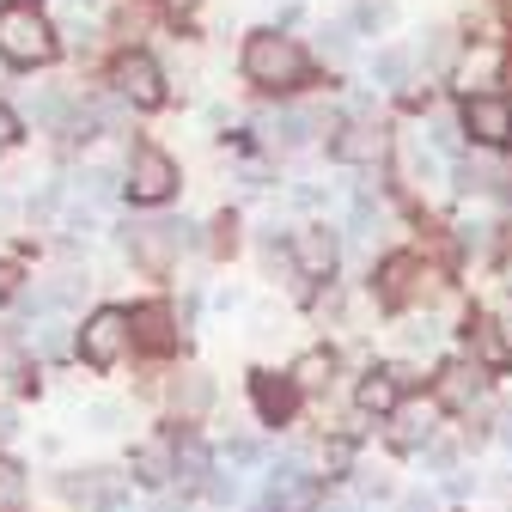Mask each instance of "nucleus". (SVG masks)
Masks as SVG:
<instances>
[{"label": "nucleus", "instance_id": "1", "mask_svg": "<svg viewBox=\"0 0 512 512\" xmlns=\"http://www.w3.org/2000/svg\"><path fill=\"white\" fill-rule=\"evenodd\" d=\"M244 80L263 86V92H299V86L311 80V61H305V49H299L293 37L256 31V37L244 43Z\"/></svg>", "mask_w": 512, "mask_h": 512}, {"label": "nucleus", "instance_id": "2", "mask_svg": "<svg viewBox=\"0 0 512 512\" xmlns=\"http://www.w3.org/2000/svg\"><path fill=\"white\" fill-rule=\"evenodd\" d=\"M0 55L19 61V68H43V61H55V25L31 7V0L0 7Z\"/></svg>", "mask_w": 512, "mask_h": 512}, {"label": "nucleus", "instance_id": "3", "mask_svg": "<svg viewBox=\"0 0 512 512\" xmlns=\"http://www.w3.org/2000/svg\"><path fill=\"white\" fill-rule=\"evenodd\" d=\"M171 196H177V159L159 147H135V159H128V202L159 208Z\"/></svg>", "mask_w": 512, "mask_h": 512}, {"label": "nucleus", "instance_id": "4", "mask_svg": "<svg viewBox=\"0 0 512 512\" xmlns=\"http://www.w3.org/2000/svg\"><path fill=\"white\" fill-rule=\"evenodd\" d=\"M128 354V311H116V305H98L86 324H80V360L86 366H116Z\"/></svg>", "mask_w": 512, "mask_h": 512}, {"label": "nucleus", "instance_id": "5", "mask_svg": "<svg viewBox=\"0 0 512 512\" xmlns=\"http://www.w3.org/2000/svg\"><path fill=\"white\" fill-rule=\"evenodd\" d=\"M116 92L135 104V110H159L165 104V74H159V61L141 55V49H128L116 61Z\"/></svg>", "mask_w": 512, "mask_h": 512}, {"label": "nucleus", "instance_id": "6", "mask_svg": "<svg viewBox=\"0 0 512 512\" xmlns=\"http://www.w3.org/2000/svg\"><path fill=\"white\" fill-rule=\"evenodd\" d=\"M61 494H68L80 512H128V506H122V500H128V482H122L116 470H80V476L61 482Z\"/></svg>", "mask_w": 512, "mask_h": 512}, {"label": "nucleus", "instance_id": "7", "mask_svg": "<svg viewBox=\"0 0 512 512\" xmlns=\"http://www.w3.org/2000/svg\"><path fill=\"white\" fill-rule=\"evenodd\" d=\"M464 128L476 147H506L512 141V104L494 98V92H470L464 98Z\"/></svg>", "mask_w": 512, "mask_h": 512}, {"label": "nucleus", "instance_id": "8", "mask_svg": "<svg viewBox=\"0 0 512 512\" xmlns=\"http://www.w3.org/2000/svg\"><path fill=\"white\" fill-rule=\"evenodd\" d=\"M250 403H256V415H263L269 427H287L293 409H299V384L287 372H250Z\"/></svg>", "mask_w": 512, "mask_h": 512}, {"label": "nucleus", "instance_id": "9", "mask_svg": "<svg viewBox=\"0 0 512 512\" xmlns=\"http://www.w3.org/2000/svg\"><path fill=\"white\" fill-rule=\"evenodd\" d=\"M421 275H427V269L415 263V256H384V269H378V281H372V287H378V305H384V311H403L415 293H427Z\"/></svg>", "mask_w": 512, "mask_h": 512}, {"label": "nucleus", "instance_id": "10", "mask_svg": "<svg viewBox=\"0 0 512 512\" xmlns=\"http://www.w3.org/2000/svg\"><path fill=\"white\" fill-rule=\"evenodd\" d=\"M287 250H293L299 275H330V269H336V232H330V226H299Z\"/></svg>", "mask_w": 512, "mask_h": 512}, {"label": "nucleus", "instance_id": "11", "mask_svg": "<svg viewBox=\"0 0 512 512\" xmlns=\"http://www.w3.org/2000/svg\"><path fill=\"white\" fill-rule=\"evenodd\" d=\"M354 403H360V415H372V421L397 415V403H403V378H397L391 366L366 372V378H360V391H354Z\"/></svg>", "mask_w": 512, "mask_h": 512}, {"label": "nucleus", "instance_id": "12", "mask_svg": "<svg viewBox=\"0 0 512 512\" xmlns=\"http://www.w3.org/2000/svg\"><path fill=\"white\" fill-rule=\"evenodd\" d=\"M128 250H135V263H141V269L165 275V269H171L177 238H171V226H165V220H153V226H128Z\"/></svg>", "mask_w": 512, "mask_h": 512}, {"label": "nucleus", "instance_id": "13", "mask_svg": "<svg viewBox=\"0 0 512 512\" xmlns=\"http://www.w3.org/2000/svg\"><path fill=\"white\" fill-rule=\"evenodd\" d=\"M128 342H141L147 354H165V348L177 342L171 311H165V305H135V311H128Z\"/></svg>", "mask_w": 512, "mask_h": 512}, {"label": "nucleus", "instance_id": "14", "mask_svg": "<svg viewBox=\"0 0 512 512\" xmlns=\"http://www.w3.org/2000/svg\"><path fill=\"white\" fill-rule=\"evenodd\" d=\"M330 153H336V159H348V165H372V159L384 153V128H378V122H354V128H336Z\"/></svg>", "mask_w": 512, "mask_h": 512}, {"label": "nucleus", "instance_id": "15", "mask_svg": "<svg viewBox=\"0 0 512 512\" xmlns=\"http://www.w3.org/2000/svg\"><path fill=\"white\" fill-rule=\"evenodd\" d=\"M476 397H482V372L476 366H445L439 372V403L452 409V415H464Z\"/></svg>", "mask_w": 512, "mask_h": 512}, {"label": "nucleus", "instance_id": "16", "mask_svg": "<svg viewBox=\"0 0 512 512\" xmlns=\"http://www.w3.org/2000/svg\"><path fill=\"white\" fill-rule=\"evenodd\" d=\"M476 354H482V366L488 372H506L512 366V336H506V324H500V317H476Z\"/></svg>", "mask_w": 512, "mask_h": 512}, {"label": "nucleus", "instance_id": "17", "mask_svg": "<svg viewBox=\"0 0 512 512\" xmlns=\"http://www.w3.org/2000/svg\"><path fill=\"white\" fill-rule=\"evenodd\" d=\"M171 470H177V458H171V439H153V445H141V452H135V476H141V482H153V488H159Z\"/></svg>", "mask_w": 512, "mask_h": 512}, {"label": "nucleus", "instance_id": "18", "mask_svg": "<svg viewBox=\"0 0 512 512\" xmlns=\"http://www.w3.org/2000/svg\"><path fill=\"white\" fill-rule=\"evenodd\" d=\"M25 500H31L25 470H19L13 458H0V512H25Z\"/></svg>", "mask_w": 512, "mask_h": 512}, {"label": "nucleus", "instance_id": "19", "mask_svg": "<svg viewBox=\"0 0 512 512\" xmlns=\"http://www.w3.org/2000/svg\"><path fill=\"white\" fill-rule=\"evenodd\" d=\"M494 74H500V49H482L476 61H464V68H458V92L470 98V92H482Z\"/></svg>", "mask_w": 512, "mask_h": 512}, {"label": "nucleus", "instance_id": "20", "mask_svg": "<svg viewBox=\"0 0 512 512\" xmlns=\"http://www.w3.org/2000/svg\"><path fill=\"white\" fill-rule=\"evenodd\" d=\"M324 378H330V354H305V360H299V372H293L299 391H305V384H324Z\"/></svg>", "mask_w": 512, "mask_h": 512}, {"label": "nucleus", "instance_id": "21", "mask_svg": "<svg viewBox=\"0 0 512 512\" xmlns=\"http://www.w3.org/2000/svg\"><path fill=\"white\" fill-rule=\"evenodd\" d=\"M202 403H208V378L189 372V378H183V409H202Z\"/></svg>", "mask_w": 512, "mask_h": 512}, {"label": "nucleus", "instance_id": "22", "mask_svg": "<svg viewBox=\"0 0 512 512\" xmlns=\"http://www.w3.org/2000/svg\"><path fill=\"white\" fill-rule=\"evenodd\" d=\"M13 141H19V116H13L7 104H0V153H7Z\"/></svg>", "mask_w": 512, "mask_h": 512}, {"label": "nucleus", "instance_id": "23", "mask_svg": "<svg viewBox=\"0 0 512 512\" xmlns=\"http://www.w3.org/2000/svg\"><path fill=\"white\" fill-rule=\"evenodd\" d=\"M19 293V269L13 263H0V299H13Z\"/></svg>", "mask_w": 512, "mask_h": 512}, {"label": "nucleus", "instance_id": "24", "mask_svg": "<svg viewBox=\"0 0 512 512\" xmlns=\"http://www.w3.org/2000/svg\"><path fill=\"white\" fill-rule=\"evenodd\" d=\"M171 7H177V13H183V7H196V0H171Z\"/></svg>", "mask_w": 512, "mask_h": 512}]
</instances>
